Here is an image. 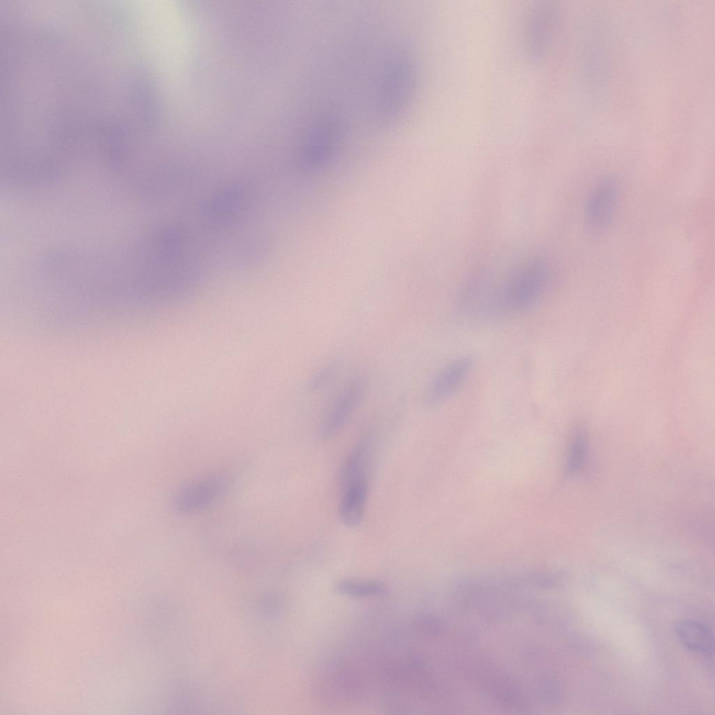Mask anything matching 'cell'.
<instances>
[{"mask_svg": "<svg viewBox=\"0 0 715 715\" xmlns=\"http://www.w3.org/2000/svg\"><path fill=\"white\" fill-rule=\"evenodd\" d=\"M679 642L688 649L702 655L714 651V635L706 625L691 620L679 621L675 628Z\"/></svg>", "mask_w": 715, "mask_h": 715, "instance_id": "8", "label": "cell"}, {"mask_svg": "<svg viewBox=\"0 0 715 715\" xmlns=\"http://www.w3.org/2000/svg\"><path fill=\"white\" fill-rule=\"evenodd\" d=\"M339 592L353 597H365L381 594L385 586L377 581L344 580L337 585Z\"/></svg>", "mask_w": 715, "mask_h": 715, "instance_id": "9", "label": "cell"}, {"mask_svg": "<svg viewBox=\"0 0 715 715\" xmlns=\"http://www.w3.org/2000/svg\"><path fill=\"white\" fill-rule=\"evenodd\" d=\"M226 478L216 476L191 485L184 489L177 498L182 510L198 509L214 501L226 489Z\"/></svg>", "mask_w": 715, "mask_h": 715, "instance_id": "7", "label": "cell"}, {"mask_svg": "<svg viewBox=\"0 0 715 715\" xmlns=\"http://www.w3.org/2000/svg\"><path fill=\"white\" fill-rule=\"evenodd\" d=\"M473 367L469 357L455 359L444 366L434 376L427 391V400L438 403L451 396L462 385Z\"/></svg>", "mask_w": 715, "mask_h": 715, "instance_id": "4", "label": "cell"}, {"mask_svg": "<svg viewBox=\"0 0 715 715\" xmlns=\"http://www.w3.org/2000/svg\"><path fill=\"white\" fill-rule=\"evenodd\" d=\"M583 455L584 442L580 437H576L572 443L568 455V468L570 471H573L579 467Z\"/></svg>", "mask_w": 715, "mask_h": 715, "instance_id": "10", "label": "cell"}, {"mask_svg": "<svg viewBox=\"0 0 715 715\" xmlns=\"http://www.w3.org/2000/svg\"><path fill=\"white\" fill-rule=\"evenodd\" d=\"M364 392L362 379L349 381L334 399L322 427V433L331 437L345 425L355 409L360 403Z\"/></svg>", "mask_w": 715, "mask_h": 715, "instance_id": "3", "label": "cell"}, {"mask_svg": "<svg viewBox=\"0 0 715 715\" xmlns=\"http://www.w3.org/2000/svg\"><path fill=\"white\" fill-rule=\"evenodd\" d=\"M368 480H355L341 486L339 513L341 520L347 526H355L362 521L369 490Z\"/></svg>", "mask_w": 715, "mask_h": 715, "instance_id": "6", "label": "cell"}, {"mask_svg": "<svg viewBox=\"0 0 715 715\" xmlns=\"http://www.w3.org/2000/svg\"><path fill=\"white\" fill-rule=\"evenodd\" d=\"M337 367L334 364L327 366L316 374L310 381V386L313 390L324 387L336 374Z\"/></svg>", "mask_w": 715, "mask_h": 715, "instance_id": "11", "label": "cell"}, {"mask_svg": "<svg viewBox=\"0 0 715 715\" xmlns=\"http://www.w3.org/2000/svg\"><path fill=\"white\" fill-rule=\"evenodd\" d=\"M246 189L239 185L228 186L212 198L205 209L207 220L215 225H223L235 220L246 208Z\"/></svg>", "mask_w": 715, "mask_h": 715, "instance_id": "5", "label": "cell"}, {"mask_svg": "<svg viewBox=\"0 0 715 715\" xmlns=\"http://www.w3.org/2000/svg\"><path fill=\"white\" fill-rule=\"evenodd\" d=\"M620 197L618 182L613 177H605L592 189L585 207V221L588 229L595 233L607 230L613 222Z\"/></svg>", "mask_w": 715, "mask_h": 715, "instance_id": "2", "label": "cell"}, {"mask_svg": "<svg viewBox=\"0 0 715 715\" xmlns=\"http://www.w3.org/2000/svg\"><path fill=\"white\" fill-rule=\"evenodd\" d=\"M550 278L548 264L543 259L532 258L513 270L499 285L483 283L481 314L502 316L527 311L542 298Z\"/></svg>", "mask_w": 715, "mask_h": 715, "instance_id": "1", "label": "cell"}]
</instances>
